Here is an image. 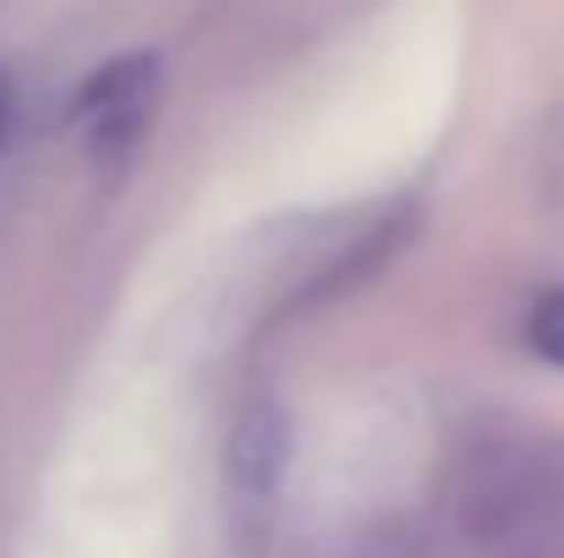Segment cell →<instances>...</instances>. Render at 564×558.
Wrapping results in <instances>:
<instances>
[{
  "label": "cell",
  "instance_id": "cell-1",
  "mask_svg": "<svg viewBox=\"0 0 564 558\" xmlns=\"http://www.w3.org/2000/svg\"><path fill=\"white\" fill-rule=\"evenodd\" d=\"M291 471V416L274 394H247L225 438V515L241 554H263Z\"/></svg>",
  "mask_w": 564,
  "mask_h": 558
},
{
  "label": "cell",
  "instance_id": "cell-2",
  "mask_svg": "<svg viewBox=\"0 0 564 558\" xmlns=\"http://www.w3.org/2000/svg\"><path fill=\"white\" fill-rule=\"evenodd\" d=\"M154 105H160V61L154 55H116L77 94V121L88 132V149L99 160H127L143 143Z\"/></svg>",
  "mask_w": 564,
  "mask_h": 558
},
{
  "label": "cell",
  "instance_id": "cell-3",
  "mask_svg": "<svg viewBox=\"0 0 564 558\" xmlns=\"http://www.w3.org/2000/svg\"><path fill=\"white\" fill-rule=\"evenodd\" d=\"M527 346L549 362V368H564V285L560 291H543L527 313Z\"/></svg>",
  "mask_w": 564,
  "mask_h": 558
},
{
  "label": "cell",
  "instance_id": "cell-4",
  "mask_svg": "<svg viewBox=\"0 0 564 558\" xmlns=\"http://www.w3.org/2000/svg\"><path fill=\"white\" fill-rule=\"evenodd\" d=\"M6 138H11V94L0 83V149H6Z\"/></svg>",
  "mask_w": 564,
  "mask_h": 558
}]
</instances>
